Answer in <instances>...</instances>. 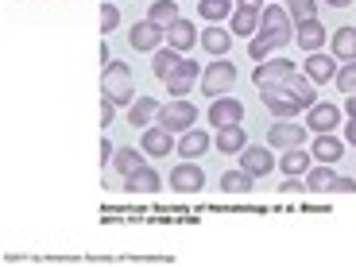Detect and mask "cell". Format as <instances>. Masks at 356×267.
Instances as JSON below:
<instances>
[{
	"label": "cell",
	"mask_w": 356,
	"mask_h": 267,
	"mask_svg": "<svg viewBox=\"0 0 356 267\" xmlns=\"http://www.w3.org/2000/svg\"><path fill=\"white\" fill-rule=\"evenodd\" d=\"M259 97H264V105L271 108V113H275L279 120H291V116H298L302 108H314V105H318L314 81L306 78V74H294V78H291V81H283V86L264 89Z\"/></svg>",
	"instance_id": "obj_1"
},
{
	"label": "cell",
	"mask_w": 356,
	"mask_h": 267,
	"mask_svg": "<svg viewBox=\"0 0 356 267\" xmlns=\"http://www.w3.org/2000/svg\"><path fill=\"white\" fill-rule=\"evenodd\" d=\"M256 35H264L267 43L275 47H286V43H294V19L286 16V8H279V4H267L264 12H259V31Z\"/></svg>",
	"instance_id": "obj_2"
},
{
	"label": "cell",
	"mask_w": 356,
	"mask_h": 267,
	"mask_svg": "<svg viewBox=\"0 0 356 267\" xmlns=\"http://www.w3.org/2000/svg\"><path fill=\"white\" fill-rule=\"evenodd\" d=\"M101 93H105L113 105H132L136 101V86H132V70L124 63H108L105 74H101Z\"/></svg>",
	"instance_id": "obj_3"
},
{
	"label": "cell",
	"mask_w": 356,
	"mask_h": 267,
	"mask_svg": "<svg viewBox=\"0 0 356 267\" xmlns=\"http://www.w3.org/2000/svg\"><path fill=\"white\" fill-rule=\"evenodd\" d=\"M232 86H236V66L225 63V58H217V63H209V66L202 70V93H205L209 101L232 93Z\"/></svg>",
	"instance_id": "obj_4"
},
{
	"label": "cell",
	"mask_w": 356,
	"mask_h": 267,
	"mask_svg": "<svg viewBox=\"0 0 356 267\" xmlns=\"http://www.w3.org/2000/svg\"><path fill=\"white\" fill-rule=\"evenodd\" d=\"M155 124H163L167 132H178V136H182V132H190V128L197 124V108L190 105L186 97H170L167 105L159 108V120H155Z\"/></svg>",
	"instance_id": "obj_5"
},
{
	"label": "cell",
	"mask_w": 356,
	"mask_h": 267,
	"mask_svg": "<svg viewBox=\"0 0 356 267\" xmlns=\"http://www.w3.org/2000/svg\"><path fill=\"white\" fill-rule=\"evenodd\" d=\"M306 132H310V128H306V124H294V116H291V120H279V124H271V132H267V147H275V152L302 147V143H306Z\"/></svg>",
	"instance_id": "obj_6"
},
{
	"label": "cell",
	"mask_w": 356,
	"mask_h": 267,
	"mask_svg": "<svg viewBox=\"0 0 356 267\" xmlns=\"http://www.w3.org/2000/svg\"><path fill=\"white\" fill-rule=\"evenodd\" d=\"M294 78V63H256V70H252V81H256L259 89H271V86H283V81Z\"/></svg>",
	"instance_id": "obj_7"
},
{
	"label": "cell",
	"mask_w": 356,
	"mask_h": 267,
	"mask_svg": "<svg viewBox=\"0 0 356 267\" xmlns=\"http://www.w3.org/2000/svg\"><path fill=\"white\" fill-rule=\"evenodd\" d=\"M197 78H202V66L190 63V58H182V63L175 66V74L167 78V93H170V97H186Z\"/></svg>",
	"instance_id": "obj_8"
},
{
	"label": "cell",
	"mask_w": 356,
	"mask_h": 267,
	"mask_svg": "<svg viewBox=\"0 0 356 267\" xmlns=\"http://www.w3.org/2000/svg\"><path fill=\"white\" fill-rule=\"evenodd\" d=\"M163 39H167V27L152 24V19H143V24H136L132 31H128V43H132L136 51H159Z\"/></svg>",
	"instance_id": "obj_9"
},
{
	"label": "cell",
	"mask_w": 356,
	"mask_h": 267,
	"mask_svg": "<svg viewBox=\"0 0 356 267\" xmlns=\"http://www.w3.org/2000/svg\"><path fill=\"white\" fill-rule=\"evenodd\" d=\"M244 120V105L236 97H217L209 105V124L213 128H229V124H241Z\"/></svg>",
	"instance_id": "obj_10"
},
{
	"label": "cell",
	"mask_w": 356,
	"mask_h": 267,
	"mask_svg": "<svg viewBox=\"0 0 356 267\" xmlns=\"http://www.w3.org/2000/svg\"><path fill=\"white\" fill-rule=\"evenodd\" d=\"M202 186H205V170L194 167V163H178L170 170V190H178V194H194Z\"/></svg>",
	"instance_id": "obj_11"
},
{
	"label": "cell",
	"mask_w": 356,
	"mask_h": 267,
	"mask_svg": "<svg viewBox=\"0 0 356 267\" xmlns=\"http://www.w3.org/2000/svg\"><path fill=\"white\" fill-rule=\"evenodd\" d=\"M178 143H175V132H167L163 124H152L143 128V155H155V159H163V155H170Z\"/></svg>",
	"instance_id": "obj_12"
},
{
	"label": "cell",
	"mask_w": 356,
	"mask_h": 267,
	"mask_svg": "<svg viewBox=\"0 0 356 267\" xmlns=\"http://www.w3.org/2000/svg\"><path fill=\"white\" fill-rule=\"evenodd\" d=\"M341 124V108L337 105H330V101H325V105H314V108H306V128H310V132H333V128Z\"/></svg>",
	"instance_id": "obj_13"
},
{
	"label": "cell",
	"mask_w": 356,
	"mask_h": 267,
	"mask_svg": "<svg viewBox=\"0 0 356 267\" xmlns=\"http://www.w3.org/2000/svg\"><path fill=\"white\" fill-rule=\"evenodd\" d=\"M294 43L302 47V51H321L325 47V27L318 19H302V24H294Z\"/></svg>",
	"instance_id": "obj_14"
},
{
	"label": "cell",
	"mask_w": 356,
	"mask_h": 267,
	"mask_svg": "<svg viewBox=\"0 0 356 267\" xmlns=\"http://www.w3.org/2000/svg\"><path fill=\"white\" fill-rule=\"evenodd\" d=\"M159 101L155 97H140V101H132V105H128V124L132 128H152L155 120H159Z\"/></svg>",
	"instance_id": "obj_15"
},
{
	"label": "cell",
	"mask_w": 356,
	"mask_h": 267,
	"mask_svg": "<svg viewBox=\"0 0 356 267\" xmlns=\"http://www.w3.org/2000/svg\"><path fill=\"white\" fill-rule=\"evenodd\" d=\"M159 186H163L159 170L147 167V163H143V167L136 170V175H128V178H124V190H128V194H155Z\"/></svg>",
	"instance_id": "obj_16"
},
{
	"label": "cell",
	"mask_w": 356,
	"mask_h": 267,
	"mask_svg": "<svg viewBox=\"0 0 356 267\" xmlns=\"http://www.w3.org/2000/svg\"><path fill=\"white\" fill-rule=\"evenodd\" d=\"M241 167L248 170L252 178H264L267 170L275 167V155L267 152V147H244V152H241Z\"/></svg>",
	"instance_id": "obj_17"
},
{
	"label": "cell",
	"mask_w": 356,
	"mask_h": 267,
	"mask_svg": "<svg viewBox=\"0 0 356 267\" xmlns=\"http://www.w3.org/2000/svg\"><path fill=\"white\" fill-rule=\"evenodd\" d=\"M337 70H341V63L333 58V54H318V51H314L310 58H306V78H310V81H333V78H337Z\"/></svg>",
	"instance_id": "obj_18"
},
{
	"label": "cell",
	"mask_w": 356,
	"mask_h": 267,
	"mask_svg": "<svg viewBox=\"0 0 356 267\" xmlns=\"http://www.w3.org/2000/svg\"><path fill=\"white\" fill-rule=\"evenodd\" d=\"M194 43H197V27H194V19H182V16H178L175 24L167 27V47H175V51H190Z\"/></svg>",
	"instance_id": "obj_19"
},
{
	"label": "cell",
	"mask_w": 356,
	"mask_h": 267,
	"mask_svg": "<svg viewBox=\"0 0 356 267\" xmlns=\"http://www.w3.org/2000/svg\"><path fill=\"white\" fill-rule=\"evenodd\" d=\"M217 152L221 155H241L248 147V136H244V124H229V128H217Z\"/></svg>",
	"instance_id": "obj_20"
},
{
	"label": "cell",
	"mask_w": 356,
	"mask_h": 267,
	"mask_svg": "<svg viewBox=\"0 0 356 267\" xmlns=\"http://www.w3.org/2000/svg\"><path fill=\"white\" fill-rule=\"evenodd\" d=\"M197 39H202V47L213 54V58H225V54H229V47H232V31H225L221 24H209Z\"/></svg>",
	"instance_id": "obj_21"
},
{
	"label": "cell",
	"mask_w": 356,
	"mask_h": 267,
	"mask_svg": "<svg viewBox=\"0 0 356 267\" xmlns=\"http://www.w3.org/2000/svg\"><path fill=\"white\" fill-rule=\"evenodd\" d=\"M209 147H213V140H209L202 128H190V132H182V140H178L175 152L182 155V159H197V155H205Z\"/></svg>",
	"instance_id": "obj_22"
},
{
	"label": "cell",
	"mask_w": 356,
	"mask_h": 267,
	"mask_svg": "<svg viewBox=\"0 0 356 267\" xmlns=\"http://www.w3.org/2000/svg\"><path fill=\"white\" fill-rule=\"evenodd\" d=\"M310 155L318 163H337L341 155H345V140H337L333 132H321L318 140H314V152Z\"/></svg>",
	"instance_id": "obj_23"
},
{
	"label": "cell",
	"mask_w": 356,
	"mask_h": 267,
	"mask_svg": "<svg viewBox=\"0 0 356 267\" xmlns=\"http://www.w3.org/2000/svg\"><path fill=\"white\" fill-rule=\"evenodd\" d=\"M333 58H337V63H353L356 58V27H337V31H333Z\"/></svg>",
	"instance_id": "obj_24"
},
{
	"label": "cell",
	"mask_w": 356,
	"mask_h": 267,
	"mask_svg": "<svg viewBox=\"0 0 356 267\" xmlns=\"http://www.w3.org/2000/svg\"><path fill=\"white\" fill-rule=\"evenodd\" d=\"M333 178H337L333 163H318V167H310V170L302 175V182H306V190H314V194H330Z\"/></svg>",
	"instance_id": "obj_25"
},
{
	"label": "cell",
	"mask_w": 356,
	"mask_h": 267,
	"mask_svg": "<svg viewBox=\"0 0 356 267\" xmlns=\"http://www.w3.org/2000/svg\"><path fill=\"white\" fill-rule=\"evenodd\" d=\"M178 63H182V51H175V47H159V51H155V58H152V74L167 81L170 74H175Z\"/></svg>",
	"instance_id": "obj_26"
},
{
	"label": "cell",
	"mask_w": 356,
	"mask_h": 267,
	"mask_svg": "<svg viewBox=\"0 0 356 267\" xmlns=\"http://www.w3.org/2000/svg\"><path fill=\"white\" fill-rule=\"evenodd\" d=\"M256 31H259V12H252V8H232V35L252 39Z\"/></svg>",
	"instance_id": "obj_27"
},
{
	"label": "cell",
	"mask_w": 356,
	"mask_h": 267,
	"mask_svg": "<svg viewBox=\"0 0 356 267\" xmlns=\"http://www.w3.org/2000/svg\"><path fill=\"white\" fill-rule=\"evenodd\" d=\"M279 167H283L286 175H298V178H302L306 170L314 167V155H310V152H302V147H291V152H286L283 159H279Z\"/></svg>",
	"instance_id": "obj_28"
},
{
	"label": "cell",
	"mask_w": 356,
	"mask_h": 267,
	"mask_svg": "<svg viewBox=\"0 0 356 267\" xmlns=\"http://www.w3.org/2000/svg\"><path fill=\"white\" fill-rule=\"evenodd\" d=\"M147 19H152V24H159V27H170L178 19V0H152Z\"/></svg>",
	"instance_id": "obj_29"
},
{
	"label": "cell",
	"mask_w": 356,
	"mask_h": 267,
	"mask_svg": "<svg viewBox=\"0 0 356 267\" xmlns=\"http://www.w3.org/2000/svg\"><path fill=\"white\" fill-rule=\"evenodd\" d=\"M252 182H256V178H252L244 167L241 170H225V175H221V190H225V194H248Z\"/></svg>",
	"instance_id": "obj_30"
},
{
	"label": "cell",
	"mask_w": 356,
	"mask_h": 267,
	"mask_svg": "<svg viewBox=\"0 0 356 267\" xmlns=\"http://www.w3.org/2000/svg\"><path fill=\"white\" fill-rule=\"evenodd\" d=\"M197 16L209 24H221L225 16H232V0H197Z\"/></svg>",
	"instance_id": "obj_31"
},
{
	"label": "cell",
	"mask_w": 356,
	"mask_h": 267,
	"mask_svg": "<svg viewBox=\"0 0 356 267\" xmlns=\"http://www.w3.org/2000/svg\"><path fill=\"white\" fill-rule=\"evenodd\" d=\"M113 167H116V170H120V175L128 178V175H136V170L143 167V155L136 152V147H120V152L113 155Z\"/></svg>",
	"instance_id": "obj_32"
},
{
	"label": "cell",
	"mask_w": 356,
	"mask_h": 267,
	"mask_svg": "<svg viewBox=\"0 0 356 267\" xmlns=\"http://www.w3.org/2000/svg\"><path fill=\"white\" fill-rule=\"evenodd\" d=\"M286 16L294 24H302V19H318V0H286Z\"/></svg>",
	"instance_id": "obj_33"
},
{
	"label": "cell",
	"mask_w": 356,
	"mask_h": 267,
	"mask_svg": "<svg viewBox=\"0 0 356 267\" xmlns=\"http://www.w3.org/2000/svg\"><path fill=\"white\" fill-rule=\"evenodd\" d=\"M333 81H337L341 93H356V58H353V63H341V70H337V78H333Z\"/></svg>",
	"instance_id": "obj_34"
},
{
	"label": "cell",
	"mask_w": 356,
	"mask_h": 267,
	"mask_svg": "<svg viewBox=\"0 0 356 267\" xmlns=\"http://www.w3.org/2000/svg\"><path fill=\"white\" fill-rule=\"evenodd\" d=\"M116 24H120V8H116L113 0H105L101 4V31H116Z\"/></svg>",
	"instance_id": "obj_35"
},
{
	"label": "cell",
	"mask_w": 356,
	"mask_h": 267,
	"mask_svg": "<svg viewBox=\"0 0 356 267\" xmlns=\"http://www.w3.org/2000/svg\"><path fill=\"white\" fill-rule=\"evenodd\" d=\"M275 51V47L267 43L264 35H252V43H248V54H252V63H267V54Z\"/></svg>",
	"instance_id": "obj_36"
},
{
	"label": "cell",
	"mask_w": 356,
	"mask_h": 267,
	"mask_svg": "<svg viewBox=\"0 0 356 267\" xmlns=\"http://www.w3.org/2000/svg\"><path fill=\"white\" fill-rule=\"evenodd\" d=\"M356 190V178H333V186H330V194H353Z\"/></svg>",
	"instance_id": "obj_37"
},
{
	"label": "cell",
	"mask_w": 356,
	"mask_h": 267,
	"mask_svg": "<svg viewBox=\"0 0 356 267\" xmlns=\"http://www.w3.org/2000/svg\"><path fill=\"white\" fill-rule=\"evenodd\" d=\"M113 120H116V105H113V101H101V124H105V132H108V124H113Z\"/></svg>",
	"instance_id": "obj_38"
},
{
	"label": "cell",
	"mask_w": 356,
	"mask_h": 267,
	"mask_svg": "<svg viewBox=\"0 0 356 267\" xmlns=\"http://www.w3.org/2000/svg\"><path fill=\"white\" fill-rule=\"evenodd\" d=\"M113 155H116V147L108 143V132H105V140H101V167L108 170V163H113Z\"/></svg>",
	"instance_id": "obj_39"
},
{
	"label": "cell",
	"mask_w": 356,
	"mask_h": 267,
	"mask_svg": "<svg viewBox=\"0 0 356 267\" xmlns=\"http://www.w3.org/2000/svg\"><path fill=\"white\" fill-rule=\"evenodd\" d=\"M345 143H353V147H356V120H353V116H348V124H345Z\"/></svg>",
	"instance_id": "obj_40"
},
{
	"label": "cell",
	"mask_w": 356,
	"mask_h": 267,
	"mask_svg": "<svg viewBox=\"0 0 356 267\" xmlns=\"http://www.w3.org/2000/svg\"><path fill=\"white\" fill-rule=\"evenodd\" d=\"M236 8H252V12H264V0H236Z\"/></svg>",
	"instance_id": "obj_41"
},
{
	"label": "cell",
	"mask_w": 356,
	"mask_h": 267,
	"mask_svg": "<svg viewBox=\"0 0 356 267\" xmlns=\"http://www.w3.org/2000/svg\"><path fill=\"white\" fill-rule=\"evenodd\" d=\"M345 113L356 120V93H348V97H345Z\"/></svg>",
	"instance_id": "obj_42"
},
{
	"label": "cell",
	"mask_w": 356,
	"mask_h": 267,
	"mask_svg": "<svg viewBox=\"0 0 356 267\" xmlns=\"http://www.w3.org/2000/svg\"><path fill=\"white\" fill-rule=\"evenodd\" d=\"M325 4H330V8H348L353 0H325Z\"/></svg>",
	"instance_id": "obj_43"
}]
</instances>
